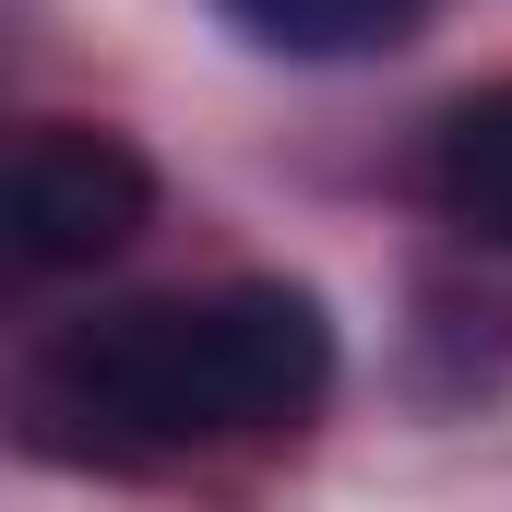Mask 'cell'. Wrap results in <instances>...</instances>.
<instances>
[{"mask_svg": "<svg viewBox=\"0 0 512 512\" xmlns=\"http://www.w3.org/2000/svg\"><path fill=\"white\" fill-rule=\"evenodd\" d=\"M322 393H334V322L310 286H203V298H131L72 322L24 370V417L48 453L167 465V453L298 429Z\"/></svg>", "mask_w": 512, "mask_h": 512, "instance_id": "obj_1", "label": "cell"}, {"mask_svg": "<svg viewBox=\"0 0 512 512\" xmlns=\"http://www.w3.org/2000/svg\"><path fill=\"white\" fill-rule=\"evenodd\" d=\"M0 215H12V251L36 262V274H84V262H108V251L143 239L155 167L131 155L120 131H96V120H48V131H24Z\"/></svg>", "mask_w": 512, "mask_h": 512, "instance_id": "obj_2", "label": "cell"}, {"mask_svg": "<svg viewBox=\"0 0 512 512\" xmlns=\"http://www.w3.org/2000/svg\"><path fill=\"white\" fill-rule=\"evenodd\" d=\"M429 179H441V203H453L477 239H501V251H512V84L465 96V108L441 120V155H429Z\"/></svg>", "mask_w": 512, "mask_h": 512, "instance_id": "obj_3", "label": "cell"}, {"mask_svg": "<svg viewBox=\"0 0 512 512\" xmlns=\"http://www.w3.org/2000/svg\"><path fill=\"white\" fill-rule=\"evenodd\" d=\"M262 48L286 60H370V48H405L429 0H227Z\"/></svg>", "mask_w": 512, "mask_h": 512, "instance_id": "obj_4", "label": "cell"}]
</instances>
